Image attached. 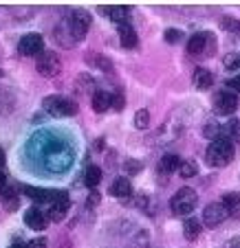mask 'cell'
Listing matches in <instances>:
<instances>
[{
    "label": "cell",
    "instance_id": "30",
    "mask_svg": "<svg viewBox=\"0 0 240 248\" xmlns=\"http://www.w3.org/2000/svg\"><path fill=\"white\" fill-rule=\"evenodd\" d=\"M221 24H223V29H225V31H231V33H236V35H240V20L231 18V16H223Z\"/></svg>",
    "mask_w": 240,
    "mask_h": 248
},
{
    "label": "cell",
    "instance_id": "33",
    "mask_svg": "<svg viewBox=\"0 0 240 248\" xmlns=\"http://www.w3.org/2000/svg\"><path fill=\"white\" fill-rule=\"evenodd\" d=\"M123 106H126V97H123L121 90H117V93H113V110H117V112H121Z\"/></svg>",
    "mask_w": 240,
    "mask_h": 248
},
{
    "label": "cell",
    "instance_id": "42",
    "mask_svg": "<svg viewBox=\"0 0 240 248\" xmlns=\"http://www.w3.org/2000/svg\"><path fill=\"white\" fill-rule=\"evenodd\" d=\"M0 77H2V70H0Z\"/></svg>",
    "mask_w": 240,
    "mask_h": 248
},
{
    "label": "cell",
    "instance_id": "22",
    "mask_svg": "<svg viewBox=\"0 0 240 248\" xmlns=\"http://www.w3.org/2000/svg\"><path fill=\"white\" fill-rule=\"evenodd\" d=\"M16 103V97L9 88H0V114H9Z\"/></svg>",
    "mask_w": 240,
    "mask_h": 248
},
{
    "label": "cell",
    "instance_id": "24",
    "mask_svg": "<svg viewBox=\"0 0 240 248\" xmlns=\"http://www.w3.org/2000/svg\"><path fill=\"white\" fill-rule=\"evenodd\" d=\"M201 224L203 222H198L196 217H188V220L183 222V235L188 239H196L198 235H201Z\"/></svg>",
    "mask_w": 240,
    "mask_h": 248
},
{
    "label": "cell",
    "instance_id": "17",
    "mask_svg": "<svg viewBox=\"0 0 240 248\" xmlns=\"http://www.w3.org/2000/svg\"><path fill=\"white\" fill-rule=\"evenodd\" d=\"M223 206L229 213V217H240V193L231 191L223 196Z\"/></svg>",
    "mask_w": 240,
    "mask_h": 248
},
{
    "label": "cell",
    "instance_id": "6",
    "mask_svg": "<svg viewBox=\"0 0 240 248\" xmlns=\"http://www.w3.org/2000/svg\"><path fill=\"white\" fill-rule=\"evenodd\" d=\"M214 110L221 117H231L238 110V94H234V90L223 88L214 94Z\"/></svg>",
    "mask_w": 240,
    "mask_h": 248
},
{
    "label": "cell",
    "instance_id": "19",
    "mask_svg": "<svg viewBox=\"0 0 240 248\" xmlns=\"http://www.w3.org/2000/svg\"><path fill=\"white\" fill-rule=\"evenodd\" d=\"M99 11L102 14H106L113 22H117V24H123V22H128V14H130V9L128 7H99Z\"/></svg>",
    "mask_w": 240,
    "mask_h": 248
},
{
    "label": "cell",
    "instance_id": "2",
    "mask_svg": "<svg viewBox=\"0 0 240 248\" xmlns=\"http://www.w3.org/2000/svg\"><path fill=\"white\" fill-rule=\"evenodd\" d=\"M196 204H198V196H196V191L189 187L179 189V191L172 196V200H170V209L174 211L176 216H189V213L196 209Z\"/></svg>",
    "mask_w": 240,
    "mask_h": 248
},
{
    "label": "cell",
    "instance_id": "31",
    "mask_svg": "<svg viewBox=\"0 0 240 248\" xmlns=\"http://www.w3.org/2000/svg\"><path fill=\"white\" fill-rule=\"evenodd\" d=\"M163 38H165V42L168 44H176V42L183 40V31H179V29H168Z\"/></svg>",
    "mask_w": 240,
    "mask_h": 248
},
{
    "label": "cell",
    "instance_id": "18",
    "mask_svg": "<svg viewBox=\"0 0 240 248\" xmlns=\"http://www.w3.org/2000/svg\"><path fill=\"white\" fill-rule=\"evenodd\" d=\"M55 40L60 42V46H64V48H71V46H75L77 44V40L73 38V33L69 31V27H66L64 20H62L60 27L55 29Z\"/></svg>",
    "mask_w": 240,
    "mask_h": 248
},
{
    "label": "cell",
    "instance_id": "20",
    "mask_svg": "<svg viewBox=\"0 0 240 248\" xmlns=\"http://www.w3.org/2000/svg\"><path fill=\"white\" fill-rule=\"evenodd\" d=\"M181 163H183V160H181L176 154H165L163 158H161L159 169L163 173H174V171H179L181 169Z\"/></svg>",
    "mask_w": 240,
    "mask_h": 248
},
{
    "label": "cell",
    "instance_id": "5",
    "mask_svg": "<svg viewBox=\"0 0 240 248\" xmlns=\"http://www.w3.org/2000/svg\"><path fill=\"white\" fill-rule=\"evenodd\" d=\"M64 22H66V27H69V31L73 33V38L80 42L90 29V14L84 9H73L71 16H69Z\"/></svg>",
    "mask_w": 240,
    "mask_h": 248
},
{
    "label": "cell",
    "instance_id": "12",
    "mask_svg": "<svg viewBox=\"0 0 240 248\" xmlns=\"http://www.w3.org/2000/svg\"><path fill=\"white\" fill-rule=\"evenodd\" d=\"M69 206H71V200H69V193H66V196H62L60 200H55L49 206L47 217H51L53 222H62L66 217V213H69Z\"/></svg>",
    "mask_w": 240,
    "mask_h": 248
},
{
    "label": "cell",
    "instance_id": "28",
    "mask_svg": "<svg viewBox=\"0 0 240 248\" xmlns=\"http://www.w3.org/2000/svg\"><path fill=\"white\" fill-rule=\"evenodd\" d=\"M148 246H150L148 231H139V233L132 237V244H128V248H148Z\"/></svg>",
    "mask_w": 240,
    "mask_h": 248
},
{
    "label": "cell",
    "instance_id": "21",
    "mask_svg": "<svg viewBox=\"0 0 240 248\" xmlns=\"http://www.w3.org/2000/svg\"><path fill=\"white\" fill-rule=\"evenodd\" d=\"M99 183H102V169H99L97 165H88V167L84 169V185L95 189Z\"/></svg>",
    "mask_w": 240,
    "mask_h": 248
},
{
    "label": "cell",
    "instance_id": "1",
    "mask_svg": "<svg viewBox=\"0 0 240 248\" xmlns=\"http://www.w3.org/2000/svg\"><path fill=\"white\" fill-rule=\"evenodd\" d=\"M234 143H231L227 136H218L216 140H212L207 147V152H205V160H207L209 165H214V167H225L227 163H231L234 160Z\"/></svg>",
    "mask_w": 240,
    "mask_h": 248
},
{
    "label": "cell",
    "instance_id": "25",
    "mask_svg": "<svg viewBox=\"0 0 240 248\" xmlns=\"http://www.w3.org/2000/svg\"><path fill=\"white\" fill-rule=\"evenodd\" d=\"M88 64H93V66H97L99 70H106V73H113V64H110V60L106 55H97V53H90L88 55Z\"/></svg>",
    "mask_w": 240,
    "mask_h": 248
},
{
    "label": "cell",
    "instance_id": "26",
    "mask_svg": "<svg viewBox=\"0 0 240 248\" xmlns=\"http://www.w3.org/2000/svg\"><path fill=\"white\" fill-rule=\"evenodd\" d=\"M221 134H223V127L218 125L216 121H207L205 125H203V136H207V139H214V140H216Z\"/></svg>",
    "mask_w": 240,
    "mask_h": 248
},
{
    "label": "cell",
    "instance_id": "11",
    "mask_svg": "<svg viewBox=\"0 0 240 248\" xmlns=\"http://www.w3.org/2000/svg\"><path fill=\"white\" fill-rule=\"evenodd\" d=\"M47 222H49V217L44 216L38 206H31V209H27V213H24V224L33 231H44L47 229Z\"/></svg>",
    "mask_w": 240,
    "mask_h": 248
},
{
    "label": "cell",
    "instance_id": "32",
    "mask_svg": "<svg viewBox=\"0 0 240 248\" xmlns=\"http://www.w3.org/2000/svg\"><path fill=\"white\" fill-rule=\"evenodd\" d=\"M225 68L227 70H238L240 68V53H229L225 57Z\"/></svg>",
    "mask_w": 240,
    "mask_h": 248
},
{
    "label": "cell",
    "instance_id": "38",
    "mask_svg": "<svg viewBox=\"0 0 240 248\" xmlns=\"http://www.w3.org/2000/svg\"><path fill=\"white\" fill-rule=\"evenodd\" d=\"M223 248H240V237H236V239H231V242H227Z\"/></svg>",
    "mask_w": 240,
    "mask_h": 248
},
{
    "label": "cell",
    "instance_id": "36",
    "mask_svg": "<svg viewBox=\"0 0 240 248\" xmlns=\"http://www.w3.org/2000/svg\"><path fill=\"white\" fill-rule=\"evenodd\" d=\"M27 248H49V244H47V239L44 237H35V239H31V242L27 244Z\"/></svg>",
    "mask_w": 240,
    "mask_h": 248
},
{
    "label": "cell",
    "instance_id": "4",
    "mask_svg": "<svg viewBox=\"0 0 240 248\" xmlns=\"http://www.w3.org/2000/svg\"><path fill=\"white\" fill-rule=\"evenodd\" d=\"M188 53L189 55H214L216 53V38H214V33L203 31L192 35L188 42Z\"/></svg>",
    "mask_w": 240,
    "mask_h": 248
},
{
    "label": "cell",
    "instance_id": "35",
    "mask_svg": "<svg viewBox=\"0 0 240 248\" xmlns=\"http://www.w3.org/2000/svg\"><path fill=\"white\" fill-rule=\"evenodd\" d=\"M18 193H14V196H7V198H2V206H5L7 211H16L18 209Z\"/></svg>",
    "mask_w": 240,
    "mask_h": 248
},
{
    "label": "cell",
    "instance_id": "27",
    "mask_svg": "<svg viewBox=\"0 0 240 248\" xmlns=\"http://www.w3.org/2000/svg\"><path fill=\"white\" fill-rule=\"evenodd\" d=\"M179 173L183 176V178H194V176L198 173V165L194 163V160H183V163H181Z\"/></svg>",
    "mask_w": 240,
    "mask_h": 248
},
{
    "label": "cell",
    "instance_id": "34",
    "mask_svg": "<svg viewBox=\"0 0 240 248\" xmlns=\"http://www.w3.org/2000/svg\"><path fill=\"white\" fill-rule=\"evenodd\" d=\"M123 169H126V171L128 173H130V176H135V173H139V171H141V169H143V165L141 163H139V160H126V165H123Z\"/></svg>",
    "mask_w": 240,
    "mask_h": 248
},
{
    "label": "cell",
    "instance_id": "40",
    "mask_svg": "<svg viewBox=\"0 0 240 248\" xmlns=\"http://www.w3.org/2000/svg\"><path fill=\"white\" fill-rule=\"evenodd\" d=\"M5 163H7V156H5V150L0 147V169L5 167Z\"/></svg>",
    "mask_w": 240,
    "mask_h": 248
},
{
    "label": "cell",
    "instance_id": "15",
    "mask_svg": "<svg viewBox=\"0 0 240 248\" xmlns=\"http://www.w3.org/2000/svg\"><path fill=\"white\" fill-rule=\"evenodd\" d=\"M214 84V73L207 68H196L194 70V86L198 90H209V86Z\"/></svg>",
    "mask_w": 240,
    "mask_h": 248
},
{
    "label": "cell",
    "instance_id": "29",
    "mask_svg": "<svg viewBox=\"0 0 240 248\" xmlns=\"http://www.w3.org/2000/svg\"><path fill=\"white\" fill-rule=\"evenodd\" d=\"M148 125H150V112H148L146 108H141L135 114V127L137 130H146Z\"/></svg>",
    "mask_w": 240,
    "mask_h": 248
},
{
    "label": "cell",
    "instance_id": "23",
    "mask_svg": "<svg viewBox=\"0 0 240 248\" xmlns=\"http://www.w3.org/2000/svg\"><path fill=\"white\" fill-rule=\"evenodd\" d=\"M223 136H227L231 143H240V119H231V121L223 127Z\"/></svg>",
    "mask_w": 240,
    "mask_h": 248
},
{
    "label": "cell",
    "instance_id": "10",
    "mask_svg": "<svg viewBox=\"0 0 240 248\" xmlns=\"http://www.w3.org/2000/svg\"><path fill=\"white\" fill-rule=\"evenodd\" d=\"M22 191H24V196L31 198V200L38 202V204H44V202L53 204V202L60 200L62 196H66V191H49V189H40V187H24Z\"/></svg>",
    "mask_w": 240,
    "mask_h": 248
},
{
    "label": "cell",
    "instance_id": "9",
    "mask_svg": "<svg viewBox=\"0 0 240 248\" xmlns=\"http://www.w3.org/2000/svg\"><path fill=\"white\" fill-rule=\"evenodd\" d=\"M18 51L27 57H35V55L40 57L44 53L42 35H40V33H27V35H22V40H20V44H18Z\"/></svg>",
    "mask_w": 240,
    "mask_h": 248
},
{
    "label": "cell",
    "instance_id": "14",
    "mask_svg": "<svg viewBox=\"0 0 240 248\" xmlns=\"http://www.w3.org/2000/svg\"><path fill=\"white\" fill-rule=\"evenodd\" d=\"M108 108H113V94L106 93V90H95L93 93V110L102 114Z\"/></svg>",
    "mask_w": 240,
    "mask_h": 248
},
{
    "label": "cell",
    "instance_id": "41",
    "mask_svg": "<svg viewBox=\"0 0 240 248\" xmlns=\"http://www.w3.org/2000/svg\"><path fill=\"white\" fill-rule=\"evenodd\" d=\"M97 200H99V196H97V193H93V196L88 198V204H90V206H95V204H97Z\"/></svg>",
    "mask_w": 240,
    "mask_h": 248
},
{
    "label": "cell",
    "instance_id": "16",
    "mask_svg": "<svg viewBox=\"0 0 240 248\" xmlns=\"http://www.w3.org/2000/svg\"><path fill=\"white\" fill-rule=\"evenodd\" d=\"M110 196L115 198H130L132 196V185L128 178H115L110 185Z\"/></svg>",
    "mask_w": 240,
    "mask_h": 248
},
{
    "label": "cell",
    "instance_id": "7",
    "mask_svg": "<svg viewBox=\"0 0 240 248\" xmlns=\"http://www.w3.org/2000/svg\"><path fill=\"white\" fill-rule=\"evenodd\" d=\"M35 68H38V73L44 77H57L62 70V62H60V57H57V53L44 51L42 55L35 60Z\"/></svg>",
    "mask_w": 240,
    "mask_h": 248
},
{
    "label": "cell",
    "instance_id": "39",
    "mask_svg": "<svg viewBox=\"0 0 240 248\" xmlns=\"http://www.w3.org/2000/svg\"><path fill=\"white\" fill-rule=\"evenodd\" d=\"M7 185H9V183H7V176H5V171L0 169V189H2V187H7Z\"/></svg>",
    "mask_w": 240,
    "mask_h": 248
},
{
    "label": "cell",
    "instance_id": "37",
    "mask_svg": "<svg viewBox=\"0 0 240 248\" xmlns=\"http://www.w3.org/2000/svg\"><path fill=\"white\" fill-rule=\"evenodd\" d=\"M227 88L234 90V93H240V73L236 77H231L229 81H227Z\"/></svg>",
    "mask_w": 240,
    "mask_h": 248
},
{
    "label": "cell",
    "instance_id": "8",
    "mask_svg": "<svg viewBox=\"0 0 240 248\" xmlns=\"http://www.w3.org/2000/svg\"><path fill=\"white\" fill-rule=\"evenodd\" d=\"M227 217H229V213L225 211L223 202H212V204H207L203 209V226H207V229L221 226Z\"/></svg>",
    "mask_w": 240,
    "mask_h": 248
},
{
    "label": "cell",
    "instance_id": "3",
    "mask_svg": "<svg viewBox=\"0 0 240 248\" xmlns=\"http://www.w3.org/2000/svg\"><path fill=\"white\" fill-rule=\"evenodd\" d=\"M42 108L44 112H49L51 117H75L77 114V103L73 99H66V97H47L42 101Z\"/></svg>",
    "mask_w": 240,
    "mask_h": 248
},
{
    "label": "cell",
    "instance_id": "13",
    "mask_svg": "<svg viewBox=\"0 0 240 248\" xmlns=\"http://www.w3.org/2000/svg\"><path fill=\"white\" fill-rule=\"evenodd\" d=\"M117 33H119V42H121L123 48H135L137 42H139V40H137V31L132 29V24H128V22L119 24Z\"/></svg>",
    "mask_w": 240,
    "mask_h": 248
}]
</instances>
